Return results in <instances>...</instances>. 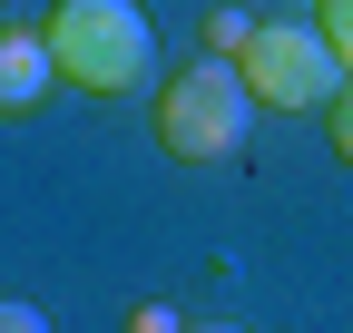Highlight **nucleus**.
<instances>
[{
  "label": "nucleus",
  "mask_w": 353,
  "mask_h": 333,
  "mask_svg": "<svg viewBox=\"0 0 353 333\" xmlns=\"http://www.w3.org/2000/svg\"><path fill=\"white\" fill-rule=\"evenodd\" d=\"M50 50H59V78L88 98H138L157 78V30H148L138 0H59Z\"/></svg>",
  "instance_id": "f257e3e1"
},
{
  "label": "nucleus",
  "mask_w": 353,
  "mask_h": 333,
  "mask_svg": "<svg viewBox=\"0 0 353 333\" xmlns=\"http://www.w3.org/2000/svg\"><path fill=\"white\" fill-rule=\"evenodd\" d=\"M236 78L255 89V108H334V98H343V59H334V39H324L314 20H265V30H245Z\"/></svg>",
  "instance_id": "7ed1b4c3"
},
{
  "label": "nucleus",
  "mask_w": 353,
  "mask_h": 333,
  "mask_svg": "<svg viewBox=\"0 0 353 333\" xmlns=\"http://www.w3.org/2000/svg\"><path fill=\"white\" fill-rule=\"evenodd\" d=\"M324 138H334V157H343V166H353V78H343V98H334V108H324Z\"/></svg>",
  "instance_id": "423d86ee"
},
{
  "label": "nucleus",
  "mask_w": 353,
  "mask_h": 333,
  "mask_svg": "<svg viewBox=\"0 0 353 333\" xmlns=\"http://www.w3.org/2000/svg\"><path fill=\"white\" fill-rule=\"evenodd\" d=\"M50 78H59V50H50V30H10V39H0V98H10V108L50 98Z\"/></svg>",
  "instance_id": "20e7f679"
},
{
  "label": "nucleus",
  "mask_w": 353,
  "mask_h": 333,
  "mask_svg": "<svg viewBox=\"0 0 353 333\" xmlns=\"http://www.w3.org/2000/svg\"><path fill=\"white\" fill-rule=\"evenodd\" d=\"M314 10H324V20H314V30H324V39H334V59H343V69H353V0H314Z\"/></svg>",
  "instance_id": "39448f33"
},
{
  "label": "nucleus",
  "mask_w": 353,
  "mask_h": 333,
  "mask_svg": "<svg viewBox=\"0 0 353 333\" xmlns=\"http://www.w3.org/2000/svg\"><path fill=\"white\" fill-rule=\"evenodd\" d=\"M187 333H245V323H187Z\"/></svg>",
  "instance_id": "1a4fd4ad"
},
{
  "label": "nucleus",
  "mask_w": 353,
  "mask_h": 333,
  "mask_svg": "<svg viewBox=\"0 0 353 333\" xmlns=\"http://www.w3.org/2000/svg\"><path fill=\"white\" fill-rule=\"evenodd\" d=\"M128 333H187V323H176L167 304H138V314H128Z\"/></svg>",
  "instance_id": "6e6552de"
},
{
  "label": "nucleus",
  "mask_w": 353,
  "mask_h": 333,
  "mask_svg": "<svg viewBox=\"0 0 353 333\" xmlns=\"http://www.w3.org/2000/svg\"><path fill=\"white\" fill-rule=\"evenodd\" d=\"M0 333H50V314H39V304H20V294H10V304H0Z\"/></svg>",
  "instance_id": "0eeeda50"
},
{
  "label": "nucleus",
  "mask_w": 353,
  "mask_h": 333,
  "mask_svg": "<svg viewBox=\"0 0 353 333\" xmlns=\"http://www.w3.org/2000/svg\"><path fill=\"white\" fill-rule=\"evenodd\" d=\"M245 128H255V89L236 69H176L167 89H157V147L176 157V166H226L236 147H245Z\"/></svg>",
  "instance_id": "f03ea898"
}]
</instances>
